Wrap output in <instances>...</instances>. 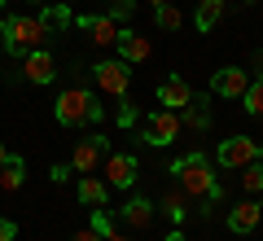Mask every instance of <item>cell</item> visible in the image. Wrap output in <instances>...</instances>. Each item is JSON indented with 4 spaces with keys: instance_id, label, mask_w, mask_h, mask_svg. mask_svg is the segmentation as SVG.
Instances as JSON below:
<instances>
[{
    "instance_id": "obj_26",
    "label": "cell",
    "mask_w": 263,
    "mask_h": 241,
    "mask_svg": "<svg viewBox=\"0 0 263 241\" xmlns=\"http://www.w3.org/2000/svg\"><path fill=\"white\" fill-rule=\"evenodd\" d=\"M119 123H123V127H132V123H136V105H132L127 97H119Z\"/></svg>"
},
{
    "instance_id": "obj_18",
    "label": "cell",
    "mask_w": 263,
    "mask_h": 241,
    "mask_svg": "<svg viewBox=\"0 0 263 241\" xmlns=\"http://www.w3.org/2000/svg\"><path fill=\"white\" fill-rule=\"evenodd\" d=\"M219 18H224V0H197V13H193L197 31H211Z\"/></svg>"
},
{
    "instance_id": "obj_12",
    "label": "cell",
    "mask_w": 263,
    "mask_h": 241,
    "mask_svg": "<svg viewBox=\"0 0 263 241\" xmlns=\"http://www.w3.org/2000/svg\"><path fill=\"white\" fill-rule=\"evenodd\" d=\"M114 53H119V62L136 66V62H149L154 44L145 35H136V31H119V40H114Z\"/></svg>"
},
{
    "instance_id": "obj_4",
    "label": "cell",
    "mask_w": 263,
    "mask_h": 241,
    "mask_svg": "<svg viewBox=\"0 0 263 241\" xmlns=\"http://www.w3.org/2000/svg\"><path fill=\"white\" fill-rule=\"evenodd\" d=\"M180 127H184V123H180V114L176 110H154L149 119L141 123V140H149V145H171V140L180 136Z\"/></svg>"
},
{
    "instance_id": "obj_33",
    "label": "cell",
    "mask_w": 263,
    "mask_h": 241,
    "mask_svg": "<svg viewBox=\"0 0 263 241\" xmlns=\"http://www.w3.org/2000/svg\"><path fill=\"white\" fill-rule=\"evenodd\" d=\"M162 241H184V232H167V237H162Z\"/></svg>"
},
{
    "instance_id": "obj_16",
    "label": "cell",
    "mask_w": 263,
    "mask_h": 241,
    "mask_svg": "<svg viewBox=\"0 0 263 241\" xmlns=\"http://www.w3.org/2000/svg\"><path fill=\"white\" fill-rule=\"evenodd\" d=\"M123 219H127V228H149V224H154L149 197H132V202L123 206Z\"/></svg>"
},
{
    "instance_id": "obj_5",
    "label": "cell",
    "mask_w": 263,
    "mask_h": 241,
    "mask_svg": "<svg viewBox=\"0 0 263 241\" xmlns=\"http://www.w3.org/2000/svg\"><path fill=\"white\" fill-rule=\"evenodd\" d=\"M254 158H263V145L250 136H228L224 145H219V167L224 171H241L246 162H254Z\"/></svg>"
},
{
    "instance_id": "obj_21",
    "label": "cell",
    "mask_w": 263,
    "mask_h": 241,
    "mask_svg": "<svg viewBox=\"0 0 263 241\" xmlns=\"http://www.w3.org/2000/svg\"><path fill=\"white\" fill-rule=\"evenodd\" d=\"M40 18H44V27H48V31H57V27H70V22H75V13L66 9L62 0H53V5H48V9L40 13Z\"/></svg>"
},
{
    "instance_id": "obj_9",
    "label": "cell",
    "mask_w": 263,
    "mask_h": 241,
    "mask_svg": "<svg viewBox=\"0 0 263 241\" xmlns=\"http://www.w3.org/2000/svg\"><path fill=\"white\" fill-rule=\"evenodd\" d=\"M246 88H250V70H241V66H224V70L211 75V92L215 97H241Z\"/></svg>"
},
{
    "instance_id": "obj_31",
    "label": "cell",
    "mask_w": 263,
    "mask_h": 241,
    "mask_svg": "<svg viewBox=\"0 0 263 241\" xmlns=\"http://www.w3.org/2000/svg\"><path fill=\"white\" fill-rule=\"evenodd\" d=\"M254 79H263V57H254Z\"/></svg>"
},
{
    "instance_id": "obj_38",
    "label": "cell",
    "mask_w": 263,
    "mask_h": 241,
    "mask_svg": "<svg viewBox=\"0 0 263 241\" xmlns=\"http://www.w3.org/2000/svg\"><path fill=\"white\" fill-rule=\"evenodd\" d=\"M62 5H66V0H62Z\"/></svg>"
},
{
    "instance_id": "obj_11",
    "label": "cell",
    "mask_w": 263,
    "mask_h": 241,
    "mask_svg": "<svg viewBox=\"0 0 263 241\" xmlns=\"http://www.w3.org/2000/svg\"><path fill=\"white\" fill-rule=\"evenodd\" d=\"M75 22L92 35V44H101V48H114V40H119V27H114L110 13H79Z\"/></svg>"
},
{
    "instance_id": "obj_8",
    "label": "cell",
    "mask_w": 263,
    "mask_h": 241,
    "mask_svg": "<svg viewBox=\"0 0 263 241\" xmlns=\"http://www.w3.org/2000/svg\"><path fill=\"white\" fill-rule=\"evenodd\" d=\"M18 79H27V84H53L57 79V62H53V53L48 48H31L27 57H22V70H18Z\"/></svg>"
},
{
    "instance_id": "obj_27",
    "label": "cell",
    "mask_w": 263,
    "mask_h": 241,
    "mask_svg": "<svg viewBox=\"0 0 263 241\" xmlns=\"http://www.w3.org/2000/svg\"><path fill=\"white\" fill-rule=\"evenodd\" d=\"M48 180H53V184H66V180H70V162H57V167L48 171Z\"/></svg>"
},
{
    "instance_id": "obj_17",
    "label": "cell",
    "mask_w": 263,
    "mask_h": 241,
    "mask_svg": "<svg viewBox=\"0 0 263 241\" xmlns=\"http://www.w3.org/2000/svg\"><path fill=\"white\" fill-rule=\"evenodd\" d=\"M22 180H27V176H22V158L9 154L5 162H0V189H5V193H18Z\"/></svg>"
},
{
    "instance_id": "obj_37",
    "label": "cell",
    "mask_w": 263,
    "mask_h": 241,
    "mask_svg": "<svg viewBox=\"0 0 263 241\" xmlns=\"http://www.w3.org/2000/svg\"><path fill=\"white\" fill-rule=\"evenodd\" d=\"M250 5H254V0H250Z\"/></svg>"
},
{
    "instance_id": "obj_20",
    "label": "cell",
    "mask_w": 263,
    "mask_h": 241,
    "mask_svg": "<svg viewBox=\"0 0 263 241\" xmlns=\"http://www.w3.org/2000/svg\"><path fill=\"white\" fill-rule=\"evenodd\" d=\"M241 189H246L250 197H259V193H263V162H259V158L241 167Z\"/></svg>"
},
{
    "instance_id": "obj_22",
    "label": "cell",
    "mask_w": 263,
    "mask_h": 241,
    "mask_svg": "<svg viewBox=\"0 0 263 241\" xmlns=\"http://www.w3.org/2000/svg\"><path fill=\"white\" fill-rule=\"evenodd\" d=\"M241 101H246V114L263 119V79H250V88L241 92Z\"/></svg>"
},
{
    "instance_id": "obj_15",
    "label": "cell",
    "mask_w": 263,
    "mask_h": 241,
    "mask_svg": "<svg viewBox=\"0 0 263 241\" xmlns=\"http://www.w3.org/2000/svg\"><path fill=\"white\" fill-rule=\"evenodd\" d=\"M79 202L84 206H105L110 202V184H105V180H97V176H79Z\"/></svg>"
},
{
    "instance_id": "obj_7",
    "label": "cell",
    "mask_w": 263,
    "mask_h": 241,
    "mask_svg": "<svg viewBox=\"0 0 263 241\" xmlns=\"http://www.w3.org/2000/svg\"><path fill=\"white\" fill-rule=\"evenodd\" d=\"M105 154H110V140H105V136H88V140H79L75 154H70V171H79V176H92V171L105 162Z\"/></svg>"
},
{
    "instance_id": "obj_28",
    "label": "cell",
    "mask_w": 263,
    "mask_h": 241,
    "mask_svg": "<svg viewBox=\"0 0 263 241\" xmlns=\"http://www.w3.org/2000/svg\"><path fill=\"white\" fill-rule=\"evenodd\" d=\"M92 228L101 232V237H105V232H114V228H110V219H105V211H101V206L92 211Z\"/></svg>"
},
{
    "instance_id": "obj_32",
    "label": "cell",
    "mask_w": 263,
    "mask_h": 241,
    "mask_svg": "<svg viewBox=\"0 0 263 241\" xmlns=\"http://www.w3.org/2000/svg\"><path fill=\"white\" fill-rule=\"evenodd\" d=\"M105 241H132V237H123V232H105Z\"/></svg>"
},
{
    "instance_id": "obj_36",
    "label": "cell",
    "mask_w": 263,
    "mask_h": 241,
    "mask_svg": "<svg viewBox=\"0 0 263 241\" xmlns=\"http://www.w3.org/2000/svg\"><path fill=\"white\" fill-rule=\"evenodd\" d=\"M0 57H5V44H0Z\"/></svg>"
},
{
    "instance_id": "obj_3",
    "label": "cell",
    "mask_w": 263,
    "mask_h": 241,
    "mask_svg": "<svg viewBox=\"0 0 263 241\" xmlns=\"http://www.w3.org/2000/svg\"><path fill=\"white\" fill-rule=\"evenodd\" d=\"M53 114H57V123L62 127H88V123H101V105H97V97L88 92V88H66L62 97H57V105H53Z\"/></svg>"
},
{
    "instance_id": "obj_13",
    "label": "cell",
    "mask_w": 263,
    "mask_h": 241,
    "mask_svg": "<svg viewBox=\"0 0 263 241\" xmlns=\"http://www.w3.org/2000/svg\"><path fill=\"white\" fill-rule=\"evenodd\" d=\"M189 101H193V88H189L180 75H171V79H162V84H158V105H162V110H176L180 114Z\"/></svg>"
},
{
    "instance_id": "obj_23",
    "label": "cell",
    "mask_w": 263,
    "mask_h": 241,
    "mask_svg": "<svg viewBox=\"0 0 263 241\" xmlns=\"http://www.w3.org/2000/svg\"><path fill=\"white\" fill-rule=\"evenodd\" d=\"M158 27L162 31H180V27H184V13H180L171 0H167V5H158Z\"/></svg>"
},
{
    "instance_id": "obj_25",
    "label": "cell",
    "mask_w": 263,
    "mask_h": 241,
    "mask_svg": "<svg viewBox=\"0 0 263 241\" xmlns=\"http://www.w3.org/2000/svg\"><path fill=\"white\" fill-rule=\"evenodd\" d=\"M105 5H110V18H132V13H136L132 0H105Z\"/></svg>"
},
{
    "instance_id": "obj_1",
    "label": "cell",
    "mask_w": 263,
    "mask_h": 241,
    "mask_svg": "<svg viewBox=\"0 0 263 241\" xmlns=\"http://www.w3.org/2000/svg\"><path fill=\"white\" fill-rule=\"evenodd\" d=\"M0 35H5L0 44H5L9 57H27L31 48H44L48 27H44L40 13H5V18H0Z\"/></svg>"
},
{
    "instance_id": "obj_19",
    "label": "cell",
    "mask_w": 263,
    "mask_h": 241,
    "mask_svg": "<svg viewBox=\"0 0 263 241\" xmlns=\"http://www.w3.org/2000/svg\"><path fill=\"white\" fill-rule=\"evenodd\" d=\"M180 123H189L193 132H206V123H211V110H206V97H193V101L184 105V119Z\"/></svg>"
},
{
    "instance_id": "obj_24",
    "label": "cell",
    "mask_w": 263,
    "mask_h": 241,
    "mask_svg": "<svg viewBox=\"0 0 263 241\" xmlns=\"http://www.w3.org/2000/svg\"><path fill=\"white\" fill-rule=\"evenodd\" d=\"M162 211H167V215H171L176 224L184 219V189H171V193L162 197Z\"/></svg>"
},
{
    "instance_id": "obj_35",
    "label": "cell",
    "mask_w": 263,
    "mask_h": 241,
    "mask_svg": "<svg viewBox=\"0 0 263 241\" xmlns=\"http://www.w3.org/2000/svg\"><path fill=\"white\" fill-rule=\"evenodd\" d=\"M149 5H154V9H158V5H167V0H149Z\"/></svg>"
},
{
    "instance_id": "obj_34",
    "label": "cell",
    "mask_w": 263,
    "mask_h": 241,
    "mask_svg": "<svg viewBox=\"0 0 263 241\" xmlns=\"http://www.w3.org/2000/svg\"><path fill=\"white\" fill-rule=\"evenodd\" d=\"M5 158H9V149H5V140H0V162H5Z\"/></svg>"
},
{
    "instance_id": "obj_10",
    "label": "cell",
    "mask_w": 263,
    "mask_h": 241,
    "mask_svg": "<svg viewBox=\"0 0 263 241\" xmlns=\"http://www.w3.org/2000/svg\"><path fill=\"white\" fill-rule=\"evenodd\" d=\"M105 184L110 189H132L136 184V158L132 154H105Z\"/></svg>"
},
{
    "instance_id": "obj_14",
    "label": "cell",
    "mask_w": 263,
    "mask_h": 241,
    "mask_svg": "<svg viewBox=\"0 0 263 241\" xmlns=\"http://www.w3.org/2000/svg\"><path fill=\"white\" fill-rule=\"evenodd\" d=\"M259 219H263V206L254 202V197H246V202H237L233 211H228V228L233 232H254Z\"/></svg>"
},
{
    "instance_id": "obj_2",
    "label": "cell",
    "mask_w": 263,
    "mask_h": 241,
    "mask_svg": "<svg viewBox=\"0 0 263 241\" xmlns=\"http://www.w3.org/2000/svg\"><path fill=\"white\" fill-rule=\"evenodd\" d=\"M171 176L180 180V189H184V197H211L219 189L215 180V167H211L206 154H184L171 162Z\"/></svg>"
},
{
    "instance_id": "obj_6",
    "label": "cell",
    "mask_w": 263,
    "mask_h": 241,
    "mask_svg": "<svg viewBox=\"0 0 263 241\" xmlns=\"http://www.w3.org/2000/svg\"><path fill=\"white\" fill-rule=\"evenodd\" d=\"M92 79H97V88L101 92H110V97H127V84H132V66L127 62H97L92 66Z\"/></svg>"
},
{
    "instance_id": "obj_30",
    "label": "cell",
    "mask_w": 263,
    "mask_h": 241,
    "mask_svg": "<svg viewBox=\"0 0 263 241\" xmlns=\"http://www.w3.org/2000/svg\"><path fill=\"white\" fill-rule=\"evenodd\" d=\"M75 241H105V237H101L97 228H79V232H75Z\"/></svg>"
},
{
    "instance_id": "obj_29",
    "label": "cell",
    "mask_w": 263,
    "mask_h": 241,
    "mask_svg": "<svg viewBox=\"0 0 263 241\" xmlns=\"http://www.w3.org/2000/svg\"><path fill=\"white\" fill-rule=\"evenodd\" d=\"M13 237H18V224L0 215V241H13Z\"/></svg>"
}]
</instances>
